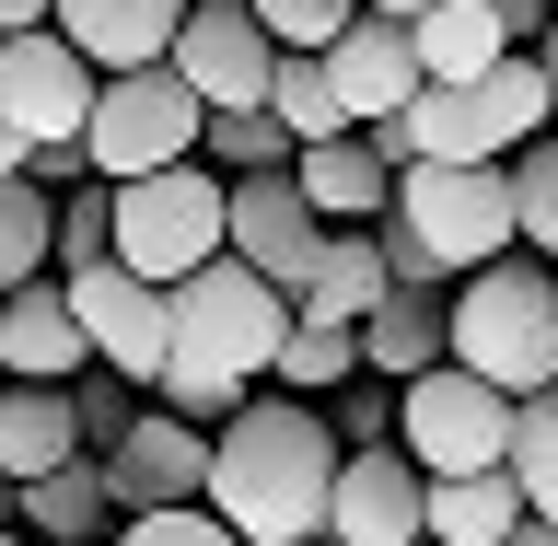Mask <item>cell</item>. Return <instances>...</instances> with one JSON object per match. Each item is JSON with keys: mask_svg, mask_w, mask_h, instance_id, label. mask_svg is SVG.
<instances>
[{"mask_svg": "<svg viewBox=\"0 0 558 546\" xmlns=\"http://www.w3.org/2000/svg\"><path fill=\"white\" fill-rule=\"evenodd\" d=\"M338 465H349V442L314 396H244L209 442V512L244 546H326Z\"/></svg>", "mask_w": 558, "mask_h": 546, "instance_id": "obj_1", "label": "cell"}, {"mask_svg": "<svg viewBox=\"0 0 558 546\" xmlns=\"http://www.w3.org/2000/svg\"><path fill=\"white\" fill-rule=\"evenodd\" d=\"M453 361L488 373L500 396H547L558 384V268L547 256H488L453 279Z\"/></svg>", "mask_w": 558, "mask_h": 546, "instance_id": "obj_2", "label": "cell"}, {"mask_svg": "<svg viewBox=\"0 0 558 546\" xmlns=\"http://www.w3.org/2000/svg\"><path fill=\"white\" fill-rule=\"evenodd\" d=\"M408 129H418V163H512L523 139L558 129L547 59H535V47H512V59L477 70V82H430V94L408 105Z\"/></svg>", "mask_w": 558, "mask_h": 546, "instance_id": "obj_3", "label": "cell"}, {"mask_svg": "<svg viewBox=\"0 0 558 546\" xmlns=\"http://www.w3.org/2000/svg\"><path fill=\"white\" fill-rule=\"evenodd\" d=\"M209 256H233V174L221 163H163V174H129L117 186V268L174 291Z\"/></svg>", "mask_w": 558, "mask_h": 546, "instance_id": "obj_4", "label": "cell"}, {"mask_svg": "<svg viewBox=\"0 0 558 546\" xmlns=\"http://www.w3.org/2000/svg\"><path fill=\"white\" fill-rule=\"evenodd\" d=\"M291 326H303V303H291L268 268H244V256H209V268L174 279V349L221 361L233 384H268Z\"/></svg>", "mask_w": 558, "mask_h": 546, "instance_id": "obj_5", "label": "cell"}, {"mask_svg": "<svg viewBox=\"0 0 558 546\" xmlns=\"http://www.w3.org/2000/svg\"><path fill=\"white\" fill-rule=\"evenodd\" d=\"M198 139H209V94H198L174 59H151V70H105L82 151H94V174H105V186H129V174L198 163Z\"/></svg>", "mask_w": 558, "mask_h": 546, "instance_id": "obj_6", "label": "cell"}, {"mask_svg": "<svg viewBox=\"0 0 558 546\" xmlns=\"http://www.w3.org/2000/svg\"><path fill=\"white\" fill-rule=\"evenodd\" d=\"M512 418L523 396H500L465 361H430V373L396 384V442L430 465V477H477V465H512Z\"/></svg>", "mask_w": 558, "mask_h": 546, "instance_id": "obj_7", "label": "cell"}, {"mask_svg": "<svg viewBox=\"0 0 558 546\" xmlns=\"http://www.w3.org/2000/svg\"><path fill=\"white\" fill-rule=\"evenodd\" d=\"M396 221H408L453 279L512 256L523 244V209H512V163H408L396 174Z\"/></svg>", "mask_w": 558, "mask_h": 546, "instance_id": "obj_8", "label": "cell"}, {"mask_svg": "<svg viewBox=\"0 0 558 546\" xmlns=\"http://www.w3.org/2000/svg\"><path fill=\"white\" fill-rule=\"evenodd\" d=\"M59 279H70V303H82V326H94V361H105V373L163 384V361H174V291H163V279L117 268V256L59 268Z\"/></svg>", "mask_w": 558, "mask_h": 546, "instance_id": "obj_9", "label": "cell"}, {"mask_svg": "<svg viewBox=\"0 0 558 546\" xmlns=\"http://www.w3.org/2000/svg\"><path fill=\"white\" fill-rule=\"evenodd\" d=\"M94 94H105V70L82 59L59 24L0 35V117H12L24 139H82L94 129Z\"/></svg>", "mask_w": 558, "mask_h": 546, "instance_id": "obj_10", "label": "cell"}, {"mask_svg": "<svg viewBox=\"0 0 558 546\" xmlns=\"http://www.w3.org/2000/svg\"><path fill=\"white\" fill-rule=\"evenodd\" d=\"M430 535V465L408 442H361L338 465V512H326V546H418Z\"/></svg>", "mask_w": 558, "mask_h": 546, "instance_id": "obj_11", "label": "cell"}, {"mask_svg": "<svg viewBox=\"0 0 558 546\" xmlns=\"http://www.w3.org/2000/svg\"><path fill=\"white\" fill-rule=\"evenodd\" d=\"M209 442L221 430H198V418L174 408H140L129 442H105V488H117V512H174V500H209Z\"/></svg>", "mask_w": 558, "mask_h": 546, "instance_id": "obj_12", "label": "cell"}, {"mask_svg": "<svg viewBox=\"0 0 558 546\" xmlns=\"http://www.w3.org/2000/svg\"><path fill=\"white\" fill-rule=\"evenodd\" d=\"M326 233H338V221L303 198V174H291V163H279V174H233V256H244V268H268L279 291H303V279H314Z\"/></svg>", "mask_w": 558, "mask_h": 546, "instance_id": "obj_13", "label": "cell"}, {"mask_svg": "<svg viewBox=\"0 0 558 546\" xmlns=\"http://www.w3.org/2000/svg\"><path fill=\"white\" fill-rule=\"evenodd\" d=\"M174 70L198 82L209 105H268L279 35L256 24V0H186V35H174Z\"/></svg>", "mask_w": 558, "mask_h": 546, "instance_id": "obj_14", "label": "cell"}, {"mask_svg": "<svg viewBox=\"0 0 558 546\" xmlns=\"http://www.w3.org/2000/svg\"><path fill=\"white\" fill-rule=\"evenodd\" d=\"M94 373V326L70 303V279L0 291V384H82Z\"/></svg>", "mask_w": 558, "mask_h": 546, "instance_id": "obj_15", "label": "cell"}, {"mask_svg": "<svg viewBox=\"0 0 558 546\" xmlns=\"http://www.w3.org/2000/svg\"><path fill=\"white\" fill-rule=\"evenodd\" d=\"M326 70H338V94H349V117H361V129L430 94V59H418V24H408V12H361V24L326 47Z\"/></svg>", "mask_w": 558, "mask_h": 546, "instance_id": "obj_16", "label": "cell"}, {"mask_svg": "<svg viewBox=\"0 0 558 546\" xmlns=\"http://www.w3.org/2000/svg\"><path fill=\"white\" fill-rule=\"evenodd\" d=\"M59 35L94 70H151V59H174L186 0H59Z\"/></svg>", "mask_w": 558, "mask_h": 546, "instance_id": "obj_17", "label": "cell"}, {"mask_svg": "<svg viewBox=\"0 0 558 546\" xmlns=\"http://www.w3.org/2000/svg\"><path fill=\"white\" fill-rule=\"evenodd\" d=\"M82 408H70V384H0V477H59V465H82Z\"/></svg>", "mask_w": 558, "mask_h": 546, "instance_id": "obj_18", "label": "cell"}, {"mask_svg": "<svg viewBox=\"0 0 558 546\" xmlns=\"http://www.w3.org/2000/svg\"><path fill=\"white\" fill-rule=\"evenodd\" d=\"M384 291H396V268H384V233H373V221H338V233H326V256H314V279L291 291V303H303L314 326H373Z\"/></svg>", "mask_w": 558, "mask_h": 546, "instance_id": "obj_19", "label": "cell"}, {"mask_svg": "<svg viewBox=\"0 0 558 546\" xmlns=\"http://www.w3.org/2000/svg\"><path fill=\"white\" fill-rule=\"evenodd\" d=\"M291 174H303V198L326 209V221H384V209H396V163H384L361 129L303 139V151H291Z\"/></svg>", "mask_w": 558, "mask_h": 546, "instance_id": "obj_20", "label": "cell"}, {"mask_svg": "<svg viewBox=\"0 0 558 546\" xmlns=\"http://www.w3.org/2000/svg\"><path fill=\"white\" fill-rule=\"evenodd\" d=\"M361 361H373V384H408L430 361H453V291H384L373 326H361Z\"/></svg>", "mask_w": 558, "mask_h": 546, "instance_id": "obj_21", "label": "cell"}, {"mask_svg": "<svg viewBox=\"0 0 558 546\" xmlns=\"http://www.w3.org/2000/svg\"><path fill=\"white\" fill-rule=\"evenodd\" d=\"M512 523H535L512 465H477V477H430V546H500Z\"/></svg>", "mask_w": 558, "mask_h": 546, "instance_id": "obj_22", "label": "cell"}, {"mask_svg": "<svg viewBox=\"0 0 558 546\" xmlns=\"http://www.w3.org/2000/svg\"><path fill=\"white\" fill-rule=\"evenodd\" d=\"M117 488H105V465L82 453V465H59V477H24V535L35 546H70V535H117Z\"/></svg>", "mask_w": 558, "mask_h": 546, "instance_id": "obj_23", "label": "cell"}, {"mask_svg": "<svg viewBox=\"0 0 558 546\" xmlns=\"http://www.w3.org/2000/svg\"><path fill=\"white\" fill-rule=\"evenodd\" d=\"M268 117L291 139H338V129H361L349 117V94H338V70H326V47H279V70H268Z\"/></svg>", "mask_w": 558, "mask_h": 546, "instance_id": "obj_24", "label": "cell"}, {"mask_svg": "<svg viewBox=\"0 0 558 546\" xmlns=\"http://www.w3.org/2000/svg\"><path fill=\"white\" fill-rule=\"evenodd\" d=\"M418 59H430V82H477V70L512 59V35L488 0H442V12H418Z\"/></svg>", "mask_w": 558, "mask_h": 546, "instance_id": "obj_25", "label": "cell"}, {"mask_svg": "<svg viewBox=\"0 0 558 546\" xmlns=\"http://www.w3.org/2000/svg\"><path fill=\"white\" fill-rule=\"evenodd\" d=\"M361 373H373V361H361V326H314V314H303V326L279 338V373H268V384L326 408V396H338V384H361Z\"/></svg>", "mask_w": 558, "mask_h": 546, "instance_id": "obj_26", "label": "cell"}, {"mask_svg": "<svg viewBox=\"0 0 558 546\" xmlns=\"http://www.w3.org/2000/svg\"><path fill=\"white\" fill-rule=\"evenodd\" d=\"M59 268V198L35 186V174H12L0 186V291H24V279Z\"/></svg>", "mask_w": 558, "mask_h": 546, "instance_id": "obj_27", "label": "cell"}, {"mask_svg": "<svg viewBox=\"0 0 558 546\" xmlns=\"http://www.w3.org/2000/svg\"><path fill=\"white\" fill-rule=\"evenodd\" d=\"M303 151V139L279 129L268 105H209V139H198V163H221V174H279Z\"/></svg>", "mask_w": 558, "mask_h": 546, "instance_id": "obj_28", "label": "cell"}, {"mask_svg": "<svg viewBox=\"0 0 558 546\" xmlns=\"http://www.w3.org/2000/svg\"><path fill=\"white\" fill-rule=\"evenodd\" d=\"M244 396H256V384H233V373H221V361H198V349H174V361H163V384H151V408L198 418V430H221V418H233Z\"/></svg>", "mask_w": 558, "mask_h": 546, "instance_id": "obj_29", "label": "cell"}, {"mask_svg": "<svg viewBox=\"0 0 558 546\" xmlns=\"http://www.w3.org/2000/svg\"><path fill=\"white\" fill-rule=\"evenodd\" d=\"M512 209H523V256L558 268V129L512 151Z\"/></svg>", "mask_w": 558, "mask_h": 546, "instance_id": "obj_30", "label": "cell"}, {"mask_svg": "<svg viewBox=\"0 0 558 546\" xmlns=\"http://www.w3.org/2000/svg\"><path fill=\"white\" fill-rule=\"evenodd\" d=\"M512 477H523L535 512H558V384H547V396H523V418H512Z\"/></svg>", "mask_w": 558, "mask_h": 546, "instance_id": "obj_31", "label": "cell"}, {"mask_svg": "<svg viewBox=\"0 0 558 546\" xmlns=\"http://www.w3.org/2000/svg\"><path fill=\"white\" fill-rule=\"evenodd\" d=\"M117 546H244V535L209 512V500H174V512H129V523H117Z\"/></svg>", "mask_w": 558, "mask_h": 546, "instance_id": "obj_32", "label": "cell"}, {"mask_svg": "<svg viewBox=\"0 0 558 546\" xmlns=\"http://www.w3.org/2000/svg\"><path fill=\"white\" fill-rule=\"evenodd\" d=\"M256 24H268L279 47H338V35L361 24V0H256Z\"/></svg>", "mask_w": 558, "mask_h": 546, "instance_id": "obj_33", "label": "cell"}, {"mask_svg": "<svg viewBox=\"0 0 558 546\" xmlns=\"http://www.w3.org/2000/svg\"><path fill=\"white\" fill-rule=\"evenodd\" d=\"M70 408H82V442H94V453H105V442H129V418H140V408H129V373H105V361L70 384Z\"/></svg>", "mask_w": 558, "mask_h": 546, "instance_id": "obj_34", "label": "cell"}, {"mask_svg": "<svg viewBox=\"0 0 558 546\" xmlns=\"http://www.w3.org/2000/svg\"><path fill=\"white\" fill-rule=\"evenodd\" d=\"M326 418H338L349 453H361V442H396V384H384V396H373V384H338V396H326Z\"/></svg>", "mask_w": 558, "mask_h": 546, "instance_id": "obj_35", "label": "cell"}, {"mask_svg": "<svg viewBox=\"0 0 558 546\" xmlns=\"http://www.w3.org/2000/svg\"><path fill=\"white\" fill-rule=\"evenodd\" d=\"M488 12H500V35H512V47H535V35H547V12H558V0H488Z\"/></svg>", "mask_w": 558, "mask_h": 546, "instance_id": "obj_36", "label": "cell"}, {"mask_svg": "<svg viewBox=\"0 0 558 546\" xmlns=\"http://www.w3.org/2000/svg\"><path fill=\"white\" fill-rule=\"evenodd\" d=\"M35 24H59V0H0V35H35Z\"/></svg>", "mask_w": 558, "mask_h": 546, "instance_id": "obj_37", "label": "cell"}, {"mask_svg": "<svg viewBox=\"0 0 558 546\" xmlns=\"http://www.w3.org/2000/svg\"><path fill=\"white\" fill-rule=\"evenodd\" d=\"M24 163H35V139L12 129V117H0V186H12V174H24Z\"/></svg>", "mask_w": 558, "mask_h": 546, "instance_id": "obj_38", "label": "cell"}, {"mask_svg": "<svg viewBox=\"0 0 558 546\" xmlns=\"http://www.w3.org/2000/svg\"><path fill=\"white\" fill-rule=\"evenodd\" d=\"M500 546H558V512H535V523H512Z\"/></svg>", "mask_w": 558, "mask_h": 546, "instance_id": "obj_39", "label": "cell"}, {"mask_svg": "<svg viewBox=\"0 0 558 546\" xmlns=\"http://www.w3.org/2000/svg\"><path fill=\"white\" fill-rule=\"evenodd\" d=\"M535 59H547V105H558V12H547V35H535Z\"/></svg>", "mask_w": 558, "mask_h": 546, "instance_id": "obj_40", "label": "cell"}, {"mask_svg": "<svg viewBox=\"0 0 558 546\" xmlns=\"http://www.w3.org/2000/svg\"><path fill=\"white\" fill-rule=\"evenodd\" d=\"M12 523H24V488H12V477H0V535H12Z\"/></svg>", "mask_w": 558, "mask_h": 546, "instance_id": "obj_41", "label": "cell"}, {"mask_svg": "<svg viewBox=\"0 0 558 546\" xmlns=\"http://www.w3.org/2000/svg\"><path fill=\"white\" fill-rule=\"evenodd\" d=\"M361 12H408V24H418V12H442V0H361Z\"/></svg>", "mask_w": 558, "mask_h": 546, "instance_id": "obj_42", "label": "cell"}, {"mask_svg": "<svg viewBox=\"0 0 558 546\" xmlns=\"http://www.w3.org/2000/svg\"><path fill=\"white\" fill-rule=\"evenodd\" d=\"M0 546H35V535H24V523H12V535H0Z\"/></svg>", "mask_w": 558, "mask_h": 546, "instance_id": "obj_43", "label": "cell"}, {"mask_svg": "<svg viewBox=\"0 0 558 546\" xmlns=\"http://www.w3.org/2000/svg\"><path fill=\"white\" fill-rule=\"evenodd\" d=\"M70 546H117V535H70Z\"/></svg>", "mask_w": 558, "mask_h": 546, "instance_id": "obj_44", "label": "cell"}, {"mask_svg": "<svg viewBox=\"0 0 558 546\" xmlns=\"http://www.w3.org/2000/svg\"><path fill=\"white\" fill-rule=\"evenodd\" d=\"M418 546H430V535H418Z\"/></svg>", "mask_w": 558, "mask_h": 546, "instance_id": "obj_45", "label": "cell"}]
</instances>
